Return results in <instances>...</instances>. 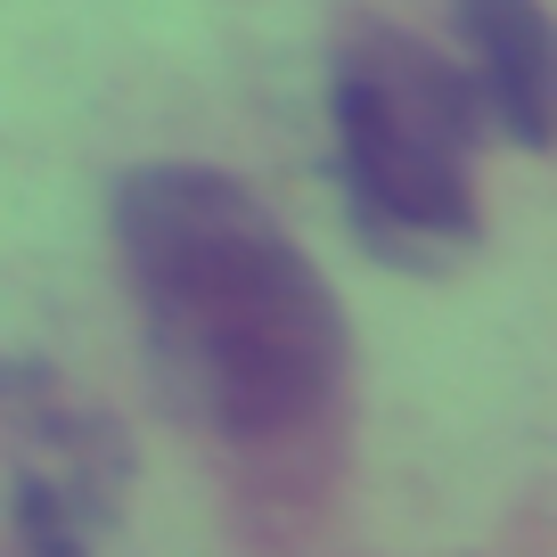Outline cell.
<instances>
[{
	"label": "cell",
	"mask_w": 557,
	"mask_h": 557,
	"mask_svg": "<svg viewBox=\"0 0 557 557\" xmlns=\"http://www.w3.org/2000/svg\"><path fill=\"white\" fill-rule=\"evenodd\" d=\"M115 246L132 262L157 377L230 443L287 435L345 369V312L255 189L206 164H139L115 181Z\"/></svg>",
	"instance_id": "cell-1"
},
{
	"label": "cell",
	"mask_w": 557,
	"mask_h": 557,
	"mask_svg": "<svg viewBox=\"0 0 557 557\" xmlns=\"http://www.w3.org/2000/svg\"><path fill=\"white\" fill-rule=\"evenodd\" d=\"M336 173H345V206L361 246L385 262L418 271L435 246L475 238V181L468 148L484 132L468 66L435 58L426 41L369 25L336 58Z\"/></svg>",
	"instance_id": "cell-2"
},
{
	"label": "cell",
	"mask_w": 557,
	"mask_h": 557,
	"mask_svg": "<svg viewBox=\"0 0 557 557\" xmlns=\"http://www.w3.org/2000/svg\"><path fill=\"white\" fill-rule=\"evenodd\" d=\"M451 25L468 41V83L484 123H500V139L541 148L549 139V17L533 0H451Z\"/></svg>",
	"instance_id": "cell-3"
},
{
	"label": "cell",
	"mask_w": 557,
	"mask_h": 557,
	"mask_svg": "<svg viewBox=\"0 0 557 557\" xmlns=\"http://www.w3.org/2000/svg\"><path fill=\"white\" fill-rule=\"evenodd\" d=\"M17 533H25V557H90V533L74 524V508L50 492L41 468L17 475Z\"/></svg>",
	"instance_id": "cell-4"
}]
</instances>
